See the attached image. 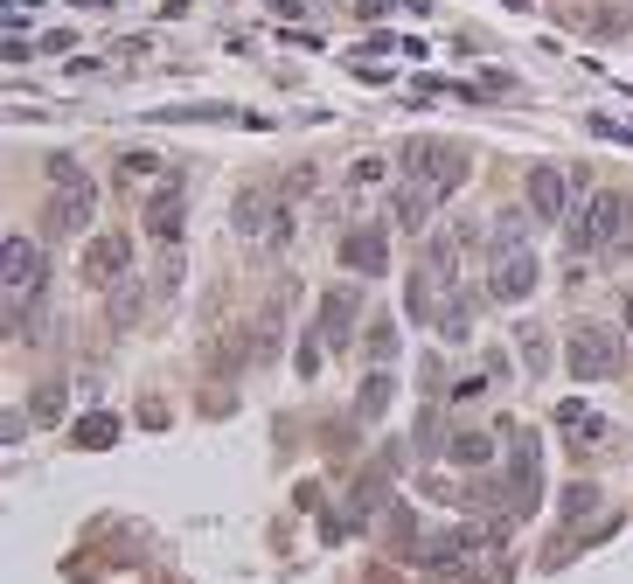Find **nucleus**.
Segmentation results:
<instances>
[{"instance_id": "393cba45", "label": "nucleus", "mask_w": 633, "mask_h": 584, "mask_svg": "<svg viewBox=\"0 0 633 584\" xmlns=\"http://www.w3.org/2000/svg\"><path fill=\"white\" fill-rule=\"evenodd\" d=\"M627 327H633V299H627Z\"/></svg>"}, {"instance_id": "20e7f679", "label": "nucleus", "mask_w": 633, "mask_h": 584, "mask_svg": "<svg viewBox=\"0 0 633 584\" xmlns=\"http://www.w3.org/2000/svg\"><path fill=\"white\" fill-rule=\"evenodd\" d=\"M501 432H508V515H529L543 487V452H536V432L522 425H501Z\"/></svg>"}, {"instance_id": "423d86ee", "label": "nucleus", "mask_w": 633, "mask_h": 584, "mask_svg": "<svg viewBox=\"0 0 633 584\" xmlns=\"http://www.w3.org/2000/svg\"><path fill=\"white\" fill-rule=\"evenodd\" d=\"M411 167H418V181H425V188H432L439 202H446V195H453V188L467 181V153H460V146H432V140H418V146H411Z\"/></svg>"}, {"instance_id": "f03ea898", "label": "nucleus", "mask_w": 633, "mask_h": 584, "mask_svg": "<svg viewBox=\"0 0 633 584\" xmlns=\"http://www.w3.org/2000/svg\"><path fill=\"white\" fill-rule=\"evenodd\" d=\"M35 306H42V251L28 237H7V327L21 334Z\"/></svg>"}, {"instance_id": "4be33fe9", "label": "nucleus", "mask_w": 633, "mask_h": 584, "mask_svg": "<svg viewBox=\"0 0 633 584\" xmlns=\"http://www.w3.org/2000/svg\"><path fill=\"white\" fill-rule=\"evenodd\" d=\"M383 404H390V376H369V383H362V418H376Z\"/></svg>"}, {"instance_id": "5701e85b", "label": "nucleus", "mask_w": 633, "mask_h": 584, "mask_svg": "<svg viewBox=\"0 0 633 584\" xmlns=\"http://www.w3.org/2000/svg\"><path fill=\"white\" fill-rule=\"evenodd\" d=\"M369 355L390 362V355H397V327H369Z\"/></svg>"}, {"instance_id": "7ed1b4c3", "label": "nucleus", "mask_w": 633, "mask_h": 584, "mask_svg": "<svg viewBox=\"0 0 633 584\" xmlns=\"http://www.w3.org/2000/svg\"><path fill=\"white\" fill-rule=\"evenodd\" d=\"M571 376H578V383L627 376V341H620L613 327H578V334H571Z\"/></svg>"}, {"instance_id": "6ab92c4d", "label": "nucleus", "mask_w": 633, "mask_h": 584, "mask_svg": "<svg viewBox=\"0 0 633 584\" xmlns=\"http://www.w3.org/2000/svg\"><path fill=\"white\" fill-rule=\"evenodd\" d=\"M49 181H56V188H91V174H84L70 153H49Z\"/></svg>"}, {"instance_id": "2eb2a0df", "label": "nucleus", "mask_w": 633, "mask_h": 584, "mask_svg": "<svg viewBox=\"0 0 633 584\" xmlns=\"http://www.w3.org/2000/svg\"><path fill=\"white\" fill-rule=\"evenodd\" d=\"M439 334H446V341H467V334H474V292H453V299H446Z\"/></svg>"}, {"instance_id": "dca6fc26", "label": "nucleus", "mask_w": 633, "mask_h": 584, "mask_svg": "<svg viewBox=\"0 0 633 584\" xmlns=\"http://www.w3.org/2000/svg\"><path fill=\"white\" fill-rule=\"evenodd\" d=\"M446 452H453L460 466H487V459H494V438H480V432H453V438H446Z\"/></svg>"}, {"instance_id": "ddd939ff", "label": "nucleus", "mask_w": 633, "mask_h": 584, "mask_svg": "<svg viewBox=\"0 0 633 584\" xmlns=\"http://www.w3.org/2000/svg\"><path fill=\"white\" fill-rule=\"evenodd\" d=\"M529 216H536V209H501V216L487 223V258H494V251H515V244H529Z\"/></svg>"}, {"instance_id": "412c9836", "label": "nucleus", "mask_w": 633, "mask_h": 584, "mask_svg": "<svg viewBox=\"0 0 633 584\" xmlns=\"http://www.w3.org/2000/svg\"><path fill=\"white\" fill-rule=\"evenodd\" d=\"M592 508H599V487L571 480V487H564V522H578V515H592Z\"/></svg>"}, {"instance_id": "39448f33", "label": "nucleus", "mask_w": 633, "mask_h": 584, "mask_svg": "<svg viewBox=\"0 0 633 584\" xmlns=\"http://www.w3.org/2000/svg\"><path fill=\"white\" fill-rule=\"evenodd\" d=\"M487 265H494V272H487V292H494V299H508V306H515V299H529V292H536V279H543V265H536V251H529V244L494 251Z\"/></svg>"}, {"instance_id": "b1692460", "label": "nucleus", "mask_w": 633, "mask_h": 584, "mask_svg": "<svg viewBox=\"0 0 633 584\" xmlns=\"http://www.w3.org/2000/svg\"><path fill=\"white\" fill-rule=\"evenodd\" d=\"M77 7H112V0H77Z\"/></svg>"}, {"instance_id": "6e6552de", "label": "nucleus", "mask_w": 633, "mask_h": 584, "mask_svg": "<svg viewBox=\"0 0 633 584\" xmlns=\"http://www.w3.org/2000/svg\"><path fill=\"white\" fill-rule=\"evenodd\" d=\"M91 209H98V188H56V202H49V237L91 230Z\"/></svg>"}, {"instance_id": "0eeeda50", "label": "nucleus", "mask_w": 633, "mask_h": 584, "mask_svg": "<svg viewBox=\"0 0 633 584\" xmlns=\"http://www.w3.org/2000/svg\"><path fill=\"white\" fill-rule=\"evenodd\" d=\"M119 279H126V237H112V230H105V237H91V244H84V286H119Z\"/></svg>"}, {"instance_id": "f3484780", "label": "nucleus", "mask_w": 633, "mask_h": 584, "mask_svg": "<svg viewBox=\"0 0 633 584\" xmlns=\"http://www.w3.org/2000/svg\"><path fill=\"white\" fill-rule=\"evenodd\" d=\"M140 306H147V292H140V286H126V279L112 286V320H119V327H133V320H140Z\"/></svg>"}, {"instance_id": "a211bd4d", "label": "nucleus", "mask_w": 633, "mask_h": 584, "mask_svg": "<svg viewBox=\"0 0 633 584\" xmlns=\"http://www.w3.org/2000/svg\"><path fill=\"white\" fill-rule=\"evenodd\" d=\"M112 438H119V418H105V411L77 418V445H112Z\"/></svg>"}, {"instance_id": "f257e3e1", "label": "nucleus", "mask_w": 633, "mask_h": 584, "mask_svg": "<svg viewBox=\"0 0 633 584\" xmlns=\"http://www.w3.org/2000/svg\"><path fill=\"white\" fill-rule=\"evenodd\" d=\"M571 244L599 251V258H633V195L627 188H599L578 216H571Z\"/></svg>"}, {"instance_id": "aec40b11", "label": "nucleus", "mask_w": 633, "mask_h": 584, "mask_svg": "<svg viewBox=\"0 0 633 584\" xmlns=\"http://www.w3.org/2000/svg\"><path fill=\"white\" fill-rule=\"evenodd\" d=\"M522 362H529L536 376L550 369V334H543V327H522Z\"/></svg>"}, {"instance_id": "f8f14e48", "label": "nucleus", "mask_w": 633, "mask_h": 584, "mask_svg": "<svg viewBox=\"0 0 633 584\" xmlns=\"http://www.w3.org/2000/svg\"><path fill=\"white\" fill-rule=\"evenodd\" d=\"M355 286H327L320 292V334H327V348H341L348 341V327H355Z\"/></svg>"}, {"instance_id": "4468645a", "label": "nucleus", "mask_w": 633, "mask_h": 584, "mask_svg": "<svg viewBox=\"0 0 633 584\" xmlns=\"http://www.w3.org/2000/svg\"><path fill=\"white\" fill-rule=\"evenodd\" d=\"M181 223H188V216H181V195H154V202H147V230H154L160 244H174Z\"/></svg>"}, {"instance_id": "9d476101", "label": "nucleus", "mask_w": 633, "mask_h": 584, "mask_svg": "<svg viewBox=\"0 0 633 584\" xmlns=\"http://www.w3.org/2000/svg\"><path fill=\"white\" fill-rule=\"evenodd\" d=\"M564 195H571V174H564V167H529V209H536L543 223L564 216Z\"/></svg>"}, {"instance_id": "9b49d317", "label": "nucleus", "mask_w": 633, "mask_h": 584, "mask_svg": "<svg viewBox=\"0 0 633 584\" xmlns=\"http://www.w3.org/2000/svg\"><path fill=\"white\" fill-rule=\"evenodd\" d=\"M341 265H348V272H362V279H376V272L390 265L383 230H348V237H341Z\"/></svg>"}, {"instance_id": "1a4fd4ad", "label": "nucleus", "mask_w": 633, "mask_h": 584, "mask_svg": "<svg viewBox=\"0 0 633 584\" xmlns=\"http://www.w3.org/2000/svg\"><path fill=\"white\" fill-rule=\"evenodd\" d=\"M237 230H244V237H258V230H265V237H286V209H279V195L244 188V195H237Z\"/></svg>"}]
</instances>
